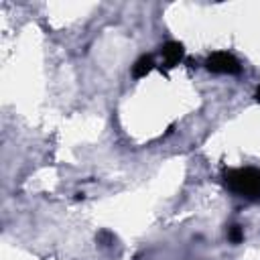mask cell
I'll list each match as a JSON object with an SVG mask.
<instances>
[{
  "label": "cell",
  "instance_id": "3957f363",
  "mask_svg": "<svg viewBox=\"0 0 260 260\" xmlns=\"http://www.w3.org/2000/svg\"><path fill=\"white\" fill-rule=\"evenodd\" d=\"M183 53H185V49H183V45L177 43V41H169V43H165V45L160 47V55H162L165 67H175V65L183 59Z\"/></svg>",
  "mask_w": 260,
  "mask_h": 260
},
{
  "label": "cell",
  "instance_id": "7a4b0ae2",
  "mask_svg": "<svg viewBox=\"0 0 260 260\" xmlns=\"http://www.w3.org/2000/svg\"><path fill=\"white\" fill-rule=\"evenodd\" d=\"M205 67L209 71H213V73H230V75L232 73H240V69H242L240 61L234 55L225 53V51H217V53L209 55L207 61H205Z\"/></svg>",
  "mask_w": 260,
  "mask_h": 260
},
{
  "label": "cell",
  "instance_id": "277c9868",
  "mask_svg": "<svg viewBox=\"0 0 260 260\" xmlns=\"http://www.w3.org/2000/svg\"><path fill=\"white\" fill-rule=\"evenodd\" d=\"M152 67H154L152 57H150V55H142V57L134 63V67H132V75H134V77H144L146 73L152 71Z\"/></svg>",
  "mask_w": 260,
  "mask_h": 260
},
{
  "label": "cell",
  "instance_id": "6da1fadb",
  "mask_svg": "<svg viewBox=\"0 0 260 260\" xmlns=\"http://www.w3.org/2000/svg\"><path fill=\"white\" fill-rule=\"evenodd\" d=\"M225 187L246 199H260V171L246 167V169H230L223 173Z\"/></svg>",
  "mask_w": 260,
  "mask_h": 260
},
{
  "label": "cell",
  "instance_id": "5b68a950",
  "mask_svg": "<svg viewBox=\"0 0 260 260\" xmlns=\"http://www.w3.org/2000/svg\"><path fill=\"white\" fill-rule=\"evenodd\" d=\"M228 240L234 242V244H240V242L244 240L242 228H240V225H230V230H228Z\"/></svg>",
  "mask_w": 260,
  "mask_h": 260
},
{
  "label": "cell",
  "instance_id": "8992f818",
  "mask_svg": "<svg viewBox=\"0 0 260 260\" xmlns=\"http://www.w3.org/2000/svg\"><path fill=\"white\" fill-rule=\"evenodd\" d=\"M256 100L260 102V87H258V91H256Z\"/></svg>",
  "mask_w": 260,
  "mask_h": 260
}]
</instances>
